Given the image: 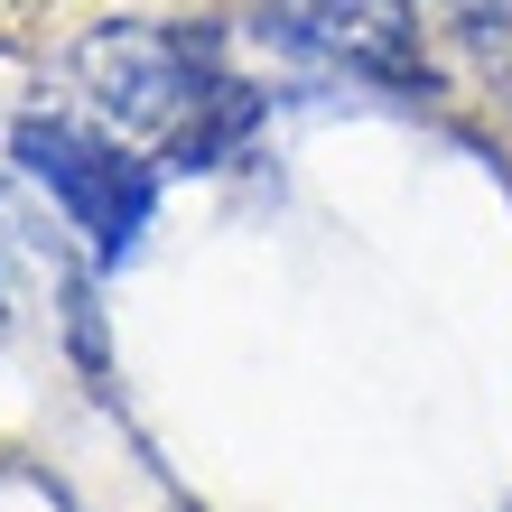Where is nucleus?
Segmentation results:
<instances>
[{"label":"nucleus","mask_w":512,"mask_h":512,"mask_svg":"<svg viewBox=\"0 0 512 512\" xmlns=\"http://www.w3.org/2000/svg\"><path fill=\"white\" fill-rule=\"evenodd\" d=\"M75 84L103 112V131L122 140H168L177 168H224V149H243L261 94L215 66V47L196 28L159 19H103L75 47Z\"/></svg>","instance_id":"f257e3e1"},{"label":"nucleus","mask_w":512,"mask_h":512,"mask_svg":"<svg viewBox=\"0 0 512 512\" xmlns=\"http://www.w3.org/2000/svg\"><path fill=\"white\" fill-rule=\"evenodd\" d=\"M0 317H10V289H0Z\"/></svg>","instance_id":"39448f33"},{"label":"nucleus","mask_w":512,"mask_h":512,"mask_svg":"<svg viewBox=\"0 0 512 512\" xmlns=\"http://www.w3.org/2000/svg\"><path fill=\"white\" fill-rule=\"evenodd\" d=\"M270 38H289L298 56H326L345 75H373L391 94H429L410 0H270Z\"/></svg>","instance_id":"7ed1b4c3"},{"label":"nucleus","mask_w":512,"mask_h":512,"mask_svg":"<svg viewBox=\"0 0 512 512\" xmlns=\"http://www.w3.org/2000/svg\"><path fill=\"white\" fill-rule=\"evenodd\" d=\"M10 159H19L28 187H47V205L84 233V243H94V261H122L140 233H149L159 177L131 159V140H122V131L66 122V112H19Z\"/></svg>","instance_id":"f03ea898"},{"label":"nucleus","mask_w":512,"mask_h":512,"mask_svg":"<svg viewBox=\"0 0 512 512\" xmlns=\"http://www.w3.org/2000/svg\"><path fill=\"white\" fill-rule=\"evenodd\" d=\"M457 47L494 84H512V0H457Z\"/></svg>","instance_id":"20e7f679"}]
</instances>
